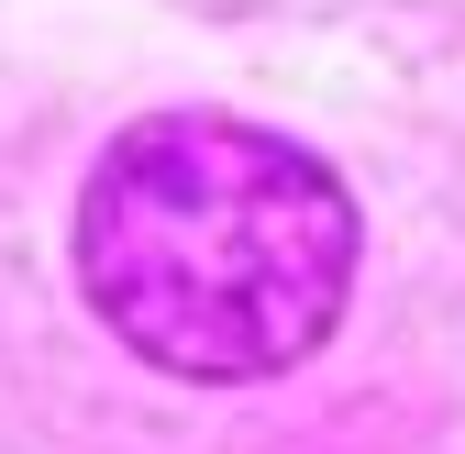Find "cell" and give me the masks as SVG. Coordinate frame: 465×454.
Returning <instances> with one entry per match:
<instances>
[{"label":"cell","instance_id":"cell-1","mask_svg":"<svg viewBox=\"0 0 465 454\" xmlns=\"http://www.w3.org/2000/svg\"><path fill=\"white\" fill-rule=\"evenodd\" d=\"M78 289L166 377L244 388L332 344L355 289V200L266 123L155 111L78 189Z\"/></svg>","mask_w":465,"mask_h":454}]
</instances>
